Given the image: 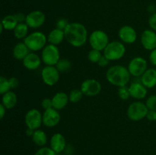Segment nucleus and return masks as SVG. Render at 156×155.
Instances as JSON below:
<instances>
[{"instance_id":"473e14b6","label":"nucleus","mask_w":156,"mask_h":155,"mask_svg":"<svg viewBox=\"0 0 156 155\" xmlns=\"http://www.w3.org/2000/svg\"><path fill=\"white\" fill-rule=\"evenodd\" d=\"M56 152L51 147H42L37 150L34 155H56Z\"/></svg>"},{"instance_id":"2f4dec72","label":"nucleus","mask_w":156,"mask_h":155,"mask_svg":"<svg viewBox=\"0 0 156 155\" xmlns=\"http://www.w3.org/2000/svg\"><path fill=\"white\" fill-rule=\"evenodd\" d=\"M146 105L148 107L149 110H155L156 111V95H151L148 97L146 100Z\"/></svg>"},{"instance_id":"ddd939ff","label":"nucleus","mask_w":156,"mask_h":155,"mask_svg":"<svg viewBox=\"0 0 156 155\" xmlns=\"http://www.w3.org/2000/svg\"><path fill=\"white\" fill-rule=\"evenodd\" d=\"M60 121V115L57 109L54 108L46 109L43 114V124L48 128L57 126Z\"/></svg>"},{"instance_id":"6e6552de","label":"nucleus","mask_w":156,"mask_h":155,"mask_svg":"<svg viewBox=\"0 0 156 155\" xmlns=\"http://www.w3.org/2000/svg\"><path fill=\"white\" fill-rule=\"evenodd\" d=\"M127 68L131 75L140 77L147 70V62L143 57H135L129 62Z\"/></svg>"},{"instance_id":"f8f14e48","label":"nucleus","mask_w":156,"mask_h":155,"mask_svg":"<svg viewBox=\"0 0 156 155\" xmlns=\"http://www.w3.org/2000/svg\"><path fill=\"white\" fill-rule=\"evenodd\" d=\"M46 17L41 11H33L26 16L25 23L30 28H38L44 24Z\"/></svg>"},{"instance_id":"4be33fe9","label":"nucleus","mask_w":156,"mask_h":155,"mask_svg":"<svg viewBox=\"0 0 156 155\" xmlns=\"http://www.w3.org/2000/svg\"><path fill=\"white\" fill-rule=\"evenodd\" d=\"M18 102V97L13 91H9L3 94L2 98V103L4 105L6 109H11L15 107Z\"/></svg>"},{"instance_id":"20e7f679","label":"nucleus","mask_w":156,"mask_h":155,"mask_svg":"<svg viewBox=\"0 0 156 155\" xmlns=\"http://www.w3.org/2000/svg\"><path fill=\"white\" fill-rule=\"evenodd\" d=\"M126 53L123 43L120 41H111L104 50V56L110 61H115L123 57Z\"/></svg>"},{"instance_id":"c9c22d12","label":"nucleus","mask_w":156,"mask_h":155,"mask_svg":"<svg viewBox=\"0 0 156 155\" xmlns=\"http://www.w3.org/2000/svg\"><path fill=\"white\" fill-rule=\"evenodd\" d=\"M69 24V23H68L67 20L62 18V19H59V21L56 22V28L64 30Z\"/></svg>"},{"instance_id":"f704fd0d","label":"nucleus","mask_w":156,"mask_h":155,"mask_svg":"<svg viewBox=\"0 0 156 155\" xmlns=\"http://www.w3.org/2000/svg\"><path fill=\"white\" fill-rule=\"evenodd\" d=\"M149 27H151L152 30L156 31V13L152 14L149 19Z\"/></svg>"},{"instance_id":"6ab92c4d","label":"nucleus","mask_w":156,"mask_h":155,"mask_svg":"<svg viewBox=\"0 0 156 155\" xmlns=\"http://www.w3.org/2000/svg\"><path fill=\"white\" fill-rule=\"evenodd\" d=\"M141 83L147 88L156 86V69L149 68L141 76Z\"/></svg>"},{"instance_id":"1a4fd4ad","label":"nucleus","mask_w":156,"mask_h":155,"mask_svg":"<svg viewBox=\"0 0 156 155\" xmlns=\"http://www.w3.org/2000/svg\"><path fill=\"white\" fill-rule=\"evenodd\" d=\"M24 122L29 129L37 130L39 129L43 123V115L39 110L32 109L27 111L24 116Z\"/></svg>"},{"instance_id":"f257e3e1","label":"nucleus","mask_w":156,"mask_h":155,"mask_svg":"<svg viewBox=\"0 0 156 155\" xmlns=\"http://www.w3.org/2000/svg\"><path fill=\"white\" fill-rule=\"evenodd\" d=\"M65 39L74 47L85 45L88 37V31L85 26L80 23H69L64 30Z\"/></svg>"},{"instance_id":"e433bc0d","label":"nucleus","mask_w":156,"mask_h":155,"mask_svg":"<svg viewBox=\"0 0 156 155\" xmlns=\"http://www.w3.org/2000/svg\"><path fill=\"white\" fill-rule=\"evenodd\" d=\"M14 15H15V18H16L17 21L18 23H24L26 21V16L27 15H25L24 14L19 12V13H17Z\"/></svg>"},{"instance_id":"c756f323","label":"nucleus","mask_w":156,"mask_h":155,"mask_svg":"<svg viewBox=\"0 0 156 155\" xmlns=\"http://www.w3.org/2000/svg\"><path fill=\"white\" fill-rule=\"evenodd\" d=\"M102 55L101 51L97 50H94V49H92L91 51H89V53L88 54V60L90 62H93V63H98Z\"/></svg>"},{"instance_id":"2eb2a0df","label":"nucleus","mask_w":156,"mask_h":155,"mask_svg":"<svg viewBox=\"0 0 156 155\" xmlns=\"http://www.w3.org/2000/svg\"><path fill=\"white\" fill-rule=\"evenodd\" d=\"M141 43L147 50L156 49V33L152 30H145L141 35Z\"/></svg>"},{"instance_id":"412c9836","label":"nucleus","mask_w":156,"mask_h":155,"mask_svg":"<svg viewBox=\"0 0 156 155\" xmlns=\"http://www.w3.org/2000/svg\"><path fill=\"white\" fill-rule=\"evenodd\" d=\"M64 39H65L64 30L58 28L52 30L47 36V41L50 43V44L56 46L60 44Z\"/></svg>"},{"instance_id":"aec40b11","label":"nucleus","mask_w":156,"mask_h":155,"mask_svg":"<svg viewBox=\"0 0 156 155\" xmlns=\"http://www.w3.org/2000/svg\"><path fill=\"white\" fill-rule=\"evenodd\" d=\"M69 101V96L64 92H58L55 94L52 98V103H53V108L60 110L66 107Z\"/></svg>"},{"instance_id":"9d476101","label":"nucleus","mask_w":156,"mask_h":155,"mask_svg":"<svg viewBox=\"0 0 156 155\" xmlns=\"http://www.w3.org/2000/svg\"><path fill=\"white\" fill-rule=\"evenodd\" d=\"M59 71L53 65H47L41 71V77L44 84L48 86H53L59 79Z\"/></svg>"},{"instance_id":"393cba45","label":"nucleus","mask_w":156,"mask_h":155,"mask_svg":"<svg viewBox=\"0 0 156 155\" xmlns=\"http://www.w3.org/2000/svg\"><path fill=\"white\" fill-rule=\"evenodd\" d=\"M1 24H2L5 30H14V29L18 25V22L17 21L16 18H15V15H9L2 18Z\"/></svg>"},{"instance_id":"7c9ffc66","label":"nucleus","mask_w":156,"mask_h":155,"mask_svg":"<svg viewBox=\"0 0 156 155\" xmlns=\"http://www.w3.org/2000/svg\"><path fill=\"white\" fill-rule=\"evenodd\" d=\"M118 96L121 100H126L130 97V94H129V88L126 86L120 87L118 89Z\"/></svg>"},{"instance_id":"37998d69","label":"nucleus","mask_w":156,"mask_h":155,"mask_svg":"<svg viewBox=\"0 0 156 155\" xmlns=\"http://www.w3.org/2000/svg\"><path fill=\"white\" fill-rule=\"evenodd\" d=\"M34 129H29V128H27V131H26V135H27V136L32 137V135H34Z\"/></svg>"},{"instance_id":"f03ea898","label":"nucleus","mask_w":156,"mask_h":155,"mask_svg":"<svg viewBox=\"0 0 156 155\" xmlns=\"http://www.w3.org/2000/svg\"><path fill=\"white\" fill-rule=\"evenodd\" d=\"M130 74L128 68L120 65H113L108 68L106 73L108 81L116 87L126 86L129 81Z\"/></svg>"},{"instance_id":"4468645a","label":"nucleus","mask_w":156,"mask_h":155,"mask_svg":"<svg viewBox=\"0 0 156 155\" xmlns=\"http://www.w3.org/2000/svg\"><path fill=\"white\" fill-rule=\"evenodd\" d=\"M118 35L120 40L128 44L135 43L137 38V33L135 29L131 27V26L128 25L123 26L119 30Z\"/></svg>"},{"instance_id":"dca6fc26","label":"nucleus","mask_w":156,"mask_h":155,"mask_svg":"<svg viewBox=\"0 0 156 155\" xmlns=\"http://www.w3.org/2000/svg\"><path fill=\"white\" fill-rule=\"evenodd\" d=\"M129 91L130 97L137 100L143 99L147 94V88H146L142 83L139 82H134L131 84L129 87Z\"/></svg>"},{"instance_id":"423d86ee","label":"nucleus","mask_w":156,"mask_h":155,"mask_svg":"<svg viewBox=\"0 0 156 155\" xmlns=\"http://www.w3.org/2000/svg\"><path fill=\"white\" fill-rule=\"evenodd\" d=\"M149 109L146 103L142 102H133L129 106L127 109V116L132 121H140L146 117Z\"/></svg>"},{"instance_id":"cd10ccee","label":"nucleus","mask_w":156,"mask_h":155,"mask_svg":"<svg viewBox=\"0 0 156 155\" xmlns=\"http://www.w3.org/2000/svg\"><path fill=\"white\" fill-rule=\"evenodd\" d=\"M83 93L81 90L79 89H74L71 91L69 95V101L73 103H76L82 100V97H83Z\"/></svg>"},{"instance_id":"ea45409f","label":"nucleus","mask_w":156,"mask_h":155,"mask_svg":"<svg viewBox=\"0 0 156 155\" xmlns=\"http://www.w3.org/2000/svg\"><path fill=\"white\" fill-rule=\"evenodd\" d=\"M109 59H107L105 56H102V57L101 58V59L98 62V65L100 67H106L108 65V63H109Z\"/></svg>"},{"instance_id":"4c0bfd02","label":"nucleus","mask_w":156,"mask_h":155,"mask_svg":"<svg viewBox=\"0 0 156 155\" xmlns=\"http://www.w3.org/2000/svg\"><path fill=\"white\" fill-rule=\"evenodd\" d=\"M146 118L149 121L154 122L156 121V111L155 110H149Z\"/></svg>"},{"instance_id":"5701e85b","label":"nucleus","mask_w":156,"mask_h":155,"mask_svg":"<svg viewBox=\"0 0 156 155\" xmlns=\"http://www.w3.org/2000/svg\"><path fill=\"white\" fill-rule=\"evenodd\" d=\"M29 50H30L27 48L24 42L18 43L13 48L12 54H13L15 59H18V60H23L29 53Z\"/></svg>"},{"instance_id":"c85d7f7f","label":"nucleus","mask_w":156,"mask_h":155,"mask_svg":"<svg viewBox=\"0 0 156 155\" xmlns=\"http://www.w3.org/2000/svg\"><path fill=\"white\" fill-rule=\"evenodd\" d=\"M11 89H12V87H11L9 79L5 78L4 76H1L0 78V94L3 95L5 93L10 91Z\"/></svg>"},{"instance_id":"79ce46f5","label":"nucleus","mask_w":156,"mask_h":155,"mask_svg":"<svg viewBox=\"0 0 156 155\" xmlns=\"http://www.w3.org/2000/svg\"><path fill=\"white\" fill-rule=\"evenodd\" d=\"M5 111H6V108L5 107L4 105L2 103L0 104V119H2L3 117H4L5 114Z\"/></svg>"},{"instance_id":"0eeeda50","label":"nucleus","mask_w":156,"mask_h":155,"mask_svg":"<svg viewBox=\"0 0 156 155\" xmlns=\"http://www.w3.org/2000/svg\"><path fill=\"white\" fill-rule=\"evenodd\" d=\"M109 43L108 34L103 30H94L89 36V43L94 50L102 51L106 48Z\"/></svg>"},{"instance_id":"f3484780","label":"nucleus","mask_w":156,"mask_h":155,"mask_svg":"<svg viewBox=\"0 0 156 155\" xmlns=\"http://www.w3.org/2000/svg\"><path fill=\"white\" fill-rule=\"evenodd\" d=\"M50 147L54 150L56 153H60L65 149L66 142V138L62 134L55 133L50 138Z\"/></svg>"},{"instance_id":"58836bf2","label":"nucleus","mask_w":156,"mask_h":155,"mask_svg":"<svg viewBox=\"0 0 156 155\" xmlns=\"http://www.w3.org/2000/svg\"><path fill=\"white\" fill-rule=\"evenodd\" d=\"M149 61H150L151 64L156 66V49L152 50L149 54Z\"/></svg>"},{"instance_id":"39448f33","label":"nucleus","mask_w":156,"mask_h":155,"mask_svg":"<svg viewBox=\"0 0 156 155\" xmlns=\"http://www.w3.org/2000/svg\"><path fill=\"white\" fill-rule=\"evenodd\" d=\"M41 59L47 65H56L60 59L59 50L56 45L49 44L42 50Z\"/></svg>"},{"instance_id":"7ed1b4c3","label":"nucleus","mask_w":156,"mask_h":155,"mask_svg":"<svg viewBox=\"0 0 156 155\" xmlns=\"http://www.w3.org/2000/svg\"><path fill=\"white\" fill-rule=\"evenodd\" d=\"M47 37L44 33L36 31L27 35L24 39V43L31 51H39L46 46Z\"/></svg>"},{"instance_id":"bb28decb","label":"nucleus","mask_w":156,"mask_h":155,"mask_svg":"<svg viewBox=\"0 0 156 155\" xmlns=\"http://www.w3.org/2000/svg\"><path fill=\"white\" fill-rule=\"evenodd\" d=\"M56 67L59 72H65V71H68L70 68V67H71V62L66 59H60L59 62H57V64L56 65Z\"/></svg>"},{"instance_id":"a211bd4d","label":"nucleus","mask_w":156,"mask_h":155,"mask_svg":"<svg viewBox=\"0 0 156 155\" xmlns=\"http://www.w3.org/2000/svg\"><path fill=\"white\" fill-rule=\"evenodd\" d=\"M42 59L38 55L34 53H29L27 56L22 60L23 65L27 69L35 70L37 69L41 64Z\"/></svg>"},{"instance_id":"a19ab883","label":"nucleus","mask_w":156,"mask_h":155,"mask_svg":"<svg viewBox=\"0 0 156 155\" xmlns=\"http://www.w3.org/2000/svg\"><path fill=\"white\" fill-rule=\"evenodd\" d=\"M9 82H10V84H11V87H12V88H16L19 85V81H18V79L17 78L12 77L11 78H9Z\"/></svg>"},{"instance_id":"9b49d317","label":"nucleus","mask_w":156,"mask_h":155,"mask_svg":"<svg viewBox=\"0 0 156 155\" xmlns=\"http://www.w3.org/2000/svg\"><path fill=\"white\" fill-rule=\"evenodd\" d=\"M80 90L84 95L88 97H94L101 91V84L95 79H86L81 84Z\"/></svg>"},{"instance_id":"b1692460","label":"nucleus","mask_w":156,"mask_h":155,"mask_svg":"<svg viewBox=\"0 0 156 155\" xmlns=\"http://www.w3.org/2000/svg\"><path fill=\"white\" fill-rule=\"evenodd\" d=\"M32 141L36 145L39 147H44L47 143V136L45 132L41 129H37L32 135Z\"/></svg>"},{"instance_id":"a878e982","label":"nucleus","mask_w":156,"mask_h":155,"mask_svg":"<svg viewBox=\"0 0 156 155\" xmlns=\"http://www.w3.org/2000/svg\"><path fill=\"white\" fill-rule=\"evenodd\" d=\"M28 26L26 23H18V25L14 29V35L17 39H24L27 36Z\"/></svg>"},{"instance_id":"72a5a7b5","label":"nucleus","mask_w":156,"mask_h":155,"mask_svg":"<svg viewBox=\"0 0 156 155\" xmlns=\"http://www.w3.org/2000/svg\"><path fill=\"white\" fill-rule=\"evenodd\" d=\"M41 106L44 108V109H48L50 108H53V103H52V99L50 98H45L42 100L41 102Z\"/></svg>"}]
</instances>
